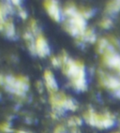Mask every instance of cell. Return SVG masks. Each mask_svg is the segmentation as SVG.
<instances>
[{
    "label": "cell",
    "instance_id": "obj_1",
    "mask_svg": "<svg viewBox=\"0 0 120 133\" xmlns=\"http://www.w3.org/2000/svg\"><path fill=\"white\" fill-rule=\"evenodd\" d=\"M63 72L70 80L72 87L77 91H85L87 88V82L85 77V70L83 63L69 58L62 65Z\"/></svg>",
    "mask_w": 120,
    "mask_h": 133
},
{
    "label": "cell",
    "instance_id": "obj_2",
    "mask_svg": "<svg viewBox=\"0 0 120 133\" xmlns=\"http://www.w3.org/2000/svg\"><path fill=\"white\" fill-rule=\"evenodd\" d=\"M84 118L88 125L96 127L99 129L110 128L115 125L114 116L110 112L97 114L93 109L87 110L84 114Z\"/></svg>",
    "mask_w": 120,
    "mask_h": 133
},
{
    "label": "cell",
    "instance_id": "obj_3",
    "mask_svg": "<svg viewBox=\"0 0 120 133\" xmlns=\"http://www.w3.org/2000/svg\"><path fill=\"white\" fill-rule=\"evenodd\" d=\"M64 28L68 33L75 38H80L86 30V20L80 13V10L70 18H66Z\"/></svg>",
    "mask_w": 120,
    "mask_h": 133
},
{
    "label": "cell",
    "instance_id": "obj_4",
    "mask_svg": "<svg viewBox=\"0 0 120 133\" xmlns=\"http://www.w3.org/2000/svg\"><path fill=\"white\" fill-rule=\"evenodd\" d=\"M3 85L12 94L17 96H24L29 89V82L26 77L5 76Z\"/></svg>",
    "mask_w": 120,
    "mask_h": 133
},
{
    "label": "cell",
    "instance_id": "obj_5",
    "mask_svg": "<svg viewBox=\"0 0 120 133\" xmlns=\"http://www.w3.org/2000/svg\"><path fill=\"white\" fill-rule=\"evenodd\" d=\"M69 97L63 92L51 93L49 100L53 109L54 115H61L67 110V102Z\"/></svg>",
    "mask_w": 120,
    "mask_h": 133
},
{
    "label": "cell",
    "instance_id": "obj_6",
    "mask_svg": "<svg viewBox=\"0 0 120 133\" xmlns=\"http://www.w3.org/2000/svg\"><path fill=\"white\" fill-rule=\"evenodd\" d=\"M102 59L107 66L116 69L118 72L120 71V55L115 51V48L104 52L102 55Z\"/></svg>",
    "mask_w": 120,
    "mask_h": 133
},
{
    "label": "cell",
    "instance_id": "obj_7",
    "mask_svg": "<svg viewBox=\"0 0 120 133\" xmlns=\"http://www.w3.org/2000/svg\"><path fill=\"white\" fill-rule=\"evenodd\" d=\"M98 79H99V83H101V85L105 86L106 88H108L114 92L120 87L119 79L111 76L102 70H98Z\"/></svg>",
    "mask_w": 120,
    "mask_h": 133
},
{
    "label": "cell",
    "instance_id": "obj_8",
    "mask_svg": "<svg viewBox=\"0 0 120 133\" xmlns=\"http://www.w3.org/2000/svg\"><path fill=\"white\" fill-rule=\"evenodd\" d=\"M35 51H36V55L41 57H45L50 55L49 44L41 34L37 36L36 39H35Z\"/></svg>",
    "mask_w": 120,
    "mask_h": 133
},
{
    "label": "cell",
    "instance_id": "obj_9",
    "mask_svg": "<svg viewBox=\"0 0 120 133\" xmlns=\"http://www.w3.org/2000/svg\"><path fill=\"white\" fill-rule=\"evenodd\" d=\"M44 7H45L46 10H47L48 14L50 15L52 19L55 20V22L61 21L62 12H61L57 1H53V0L45 1L44 2Z\"/></svg>",
    "mask_w": 120,
    "mask_h": 133
},
{
    "label": "cell",
    "instance_id": "obj_10",
    "mask_svg": "<svg viewBox=\"0 0 120 133\" xmlns=\"http://www.w3.org/2000/svg\"><path fill=\"white\" fill-rule=\"evenodd\" d=\"M44 81H45L46 87L48 88V90L51 93H55L58 90V84L57 82L55 80V76H54L53 72L47 69L44 71Z\"/></svg>",
    "mask_w": 120,
    "mask_h": 133
},
{
    "label": "cell",
    "instance_id": "obj_11",
    "mask_svg": "<svg viewBox=\"0 0 120 133\" xmlns=\"http://www.w3.org/2000/svg\"><path fill=\"white\" fill-rule=\"evenodd\" d=\"M77 39H78V41L83 42V43L84 42L94 43V42H96V41H97V36H96V34H95L93 29L88 28L84 31V35H83L82 37L78 38Z\"/></svg>",
    "mask_w": 120,
    "mask_h": 133
},
{
    "label": "cell",
    "instance_id": "obj_12",
    "mask_svg": "<svg viewBox=\"0 0 120 133\" xmlns=\"http://www.w3.org/2000/svg\"><path fill=\"white\" fill-rule=\"evenodd\" d=\"M114 45L112 43L109 42L108 39L106 38H101L99 41H98V44H97V51L98 54H101V55H103L104 52H106L110 49H113Z\"/></svg>",
    "mask_w": 120,
    "mask_h": 133
},
{
    "label": "cell",
    "instance_id": "obj_13",
    "mask_svg": "<svg viewBox=\"0 0 120 133\" xmlns=\"http://www.w3.org/2000/svg\"><path fill=\"white\" fill-rule=\"evenodd\" d=\"M2 30L7 37L10 38H13L16 35V31H15V26L11 21H6L3 24Z\"/></svg>",
    "mask_w": 120,
    "mask_h": 133
},
{
    "label": "cell",
    "instance_id": "obj_14",
    "mask_svg": "<svg viewBox=\"0 0 120 133\" xmlns=\"http://www.w3.org/2000/svg\"><path fill=\"white\" fill-rule=\"evenodd\" d=\"M105 10L110 15L117 13L120 10V1H111V2H109L106 5Z\"/></svg>",
    "mask_w": 120,
    "mask_h": 133
},
{
    "label": "cell",
    "instance_id": "obj_15",
    "mask_svg": "<svg viewBox=\"0 0 120 133\" xmlns=\"http://www.w3.org/2000/svg\"><path fill=\"white\" fill-rule=\"evenodd\" d=\"M83 123V120L78 116H71L70 118L68 119V126L70 128L81 126Z\"/></svg>",
    "mask_w": 120,
    "mask_h": 133
},
{
    "label": "cell",
    "instance_id": "obj_16",
    "mask_svg": "<svg viewBox=\"0 0 120 133\" xmlns=\"http://www.w3.org/2000/svg\"><path fill=\"white\" fill-rule=\"evenodd\" d=\"M29 31H30L33 35H37V36H38V35L41 34L39 33V30H38V24H37V22L34 19H32L31 21H30V24H29Z\"/></svg>",
    "mask_w": 120,
    "mask_h": 133
},
{
    "label": "cell",
    "instance_id": "obj_17",
    "mask_svg": "<svg viewBox=\"0 0 120 133\" xmlns=\"http://www.w3.org/2000/svg\"><path fill=\"white\" fill-rule=\"evenodd\" d=\"M101 24V27H102V28L108 29V28H110L111 26L113 25V21H112L111 18L106 17V18H103V19L101 20V24Z\"/></svg>",
    "mask_w": 120,
    "mask_h": 133
},
{
    "label": "cell",
    "instance_id": "obj_18",
    "mask_svg": "<svg viewBox=\"0 0 120 133\" xmlns=\"http://www.w3.org/2000/svg\"><path fill=\"white\" fill-rule=\"evenodd\" d=\"M77 108H78V105H77L76 101H75L73 98L69 97L68 102H67V110H70V111H76Z\"/></svg>",
    "mask_w": 120,
    "mask_h": 133
},
{
    "label": "cell",
    "instance_id": "obj_19",
    "mask_svg": "<svg viewBox=\"0 0 120 133\" xmlns=\"http://www.w3.org/2000/svg\"><path fill=\"white\" fill-rule=\"evenodd\" d=\"M80 13L82 14V16L84 17V19L86 20V19H89L90 17L93 15V10H90V9H84V10H80Z\"/></svg>",
    "mask_w": 120,
    "mask_h": 133
},
{
    "label": "cell",
    "instance_id": "obj_20",
    "mask_svg": "<svg viewBox=\"0 0 120 133\" xmlns=\"http://www.w3.org/2000/svg\"><path fill=\"white\" fill-rule=\"evenodd\" d=\"M51 61H52V65H53L55 68L61 66V63H60V60H59V58H58V56H53L51 58Z\"/></svg>",
    "mask_w": 120,
    "mask_h": 133
},
{
    "label": "cell",
    "instance_id": "obj_21",
    "mask_svg": "<svg viewBox=\"0 0 120 133\" xmlns=\"http://www.w3.org/2000/svg\"><path fill=\"white\" fill-rule=\"evenodd\" d=\"M54 133H68V131L63 125H58V126L55 128Z\"/></svg>",
    "mask_w": 120,
    "mask_h": 133
},
{
    "label": "cell",
    "instance_id": "obj_22",
    "mask_svg": "<svg viewBox=\"0 0 120 133\" xmlns=\"http://www.w3.org/2000/svg\"><path fill=\"white\" fill-rule=\"evenodd\" d=\"M0 129H2L3 131H6V132H10V125L8 123H3L1 126H0Z\"/></svg>",
    "mask_w": 120,
    "mask_h": 133
},
{
    "label": "cell",
    "instance_id": "obj_23",
    "mask_svg": "<svg viewBox=\"0 0 120 133\" xmlns=\"http://www.w3.org/2000/svg\"><path fill=\"white\" fill-rule=\"evenodd\" d=\"M19 15L21 16L22 19H25V18L27 17L26 11H25L24 10H23V9H21V8H19Z\"/></svg>",
    "mask_w": 120,
    "mask_h": 133
},
{
    "label": "cell",
    "instance_id": "obj_24",
    "mask_svg": "<svg viewBox=\"0 0 120 133\" xmlns=\"http://www.w3.org/2000/svg\"><path fill=\"white\" fill-rule=\"evenodd\" d=\"M70 133H81V130L78 128V127H74L70 128Z\"/></svg>",
    "mask_w": 120,
    "mask_h": 133
},
{
    "label": "cell",
    "instance_id": "obj_25",
    "mask_svg": "<svg viewBox=\"0 0 120 133\" xmlns=\"http://www.w3.org/2000/svg\"><path fill=\"white\" fill-rule=\"evenodd\" d=\"M114 93H115V97H117V98H120V87L118 88L117 90H115Z\"/></svg>",
    "mask_w": 120,
    "mask_h": 133
},
{
    "label": "cell",
    "instance_id": "obj_26",
    "mask_svg": "<svg viewBox=\"0 0 120 133\" xmlns=\"http://www.w3.org/2000/svg\"><path fill=\"white\" fill-rule=\"evenodd\" d=\"M4 77L5 76L0 74V85H3V83H4Z\"/></svg>",
    "mask_w": 120,
    "mask_h": 133
},
{
    "label": "cell",
    "instance_id": "obj_27",
    "mask_svg": "<svg viewBox=\"0 0 120 133\" xmlns=\"http://www.w3.org/2000/svg\"><path fill=\"white\" fill-rule=\"evenodd\" d=\"M18 133H30V132H28V131H24V130H19Z\"/></svg>",
    "mask_w": 120,
    "mask_h": 133
},
{
    "label": "cell",
    "instance_id": "obj_28",
    "mask_svg": "<svg viewBox=\"0 0 120 133\" xmlns=\"http://www.w3.org/2000/svg\"><path fill=\"white\" fill-rule=\"evenodd\" d=\"M114 133H120V132H114Z\"/></svg>",
    "mask_w": 120,
    "mask_h": 133
},
{
    "label": "cell",
    "instance_id": "obj_29",
    "mask_svg": "<svg viewBox=\"0 0 120 133\" xmlns=\"http://www.w3.org/2000/svg\"><path fill=\"white\" fill-rule=\"evenodd\" d=\"M119 74H120V71H119Z\"/></svg>",
    "mask_w": 120,
    "mask_h": 133
}]
</instances>
